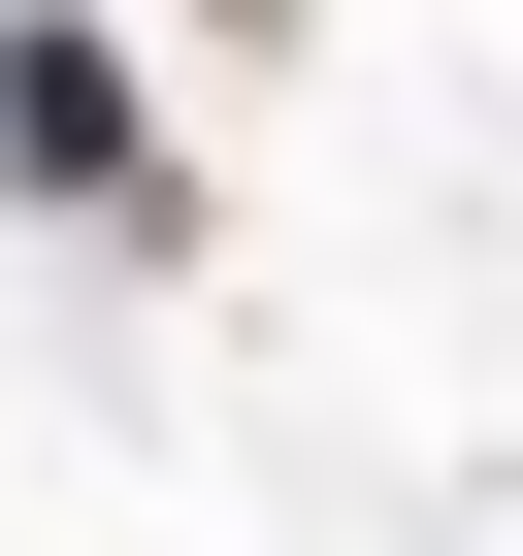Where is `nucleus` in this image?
<instances>
[{"label": "nucleus", "instance_id": "1", "mask_svg": "<svg viewBox=\"0 0 523 556\" xmlns=\"http://www.w3.org/2000/svg\"><path fill=\"white\" fill-rule=\"evenodd\" d=\"M229 34H262V0H229Z\"/></svg>", "mask_w": 523, "mask_h": 556}]
</instances>
